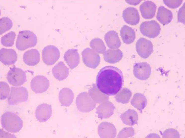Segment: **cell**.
I'll list each match as a JSON object with an SVG mask.
<instances>
[{
    "label": "cell",
    "instance_id": "obj_9",
    "mask_svg": "<svg viewBox=\"0 0 185 138\" xmlns=\"http://www.w3.org/2000/svg\"><path fill=\"white\" fill-rule=\"evenodd\" d=\"M42 54L43 62L48 65L54 64L60 56L58 49L53 45H49L45 47L42 50Z\"/></svg>",
    "mask_w": 185,
    "mask_h": 138
},
{
    "label": "cell",
    "instance_id": "obj_17",
    "mask_svg": "<svg viewBox=\"0 0 185 138\" xmlns=\"http://www.w3.org/2000/svg\"><path fill=\"white\" fill-rule=\"evenodd\" d=\"M156 7V4L152 1H147L144 2L139 7L142 17L146 19L152 18L155 15Z\"/></svg>",
    "mask_w": 185,
    "mask_h": 138
},
{
    "label": "cell",
    "instance_id": "obj_15",
    "mask_svg": "<svg viewBox=\"0 0 185 138\" xmlns=\"http://www.w3.org/2000/svg\"><path fill=\"white\" fill-rule=\"evenodd\" d=\"M0 59L4 65H8L15 63L17 60V54L12 49L2 48L0 51Z\"/></svg>",
    "mask_w": 185,
    "mask_h": 138
},
{
    "label": "cell",
    "instance_id": "obj_19",
    "mask_svg": "<svg viewBox=\"0 0 185 138\" xmlns=\"http://www.w3.org/2000/svg\"><path fill=\"white\" fill-rule=\"evenodd\" d=\"M114 109L113 105L111 102L106 101L98 106L96 109V113L99 118H106L113 114Z\"/></svg>",
    "mask_w": 185,
    "mask_h": 138
},
{
    "label": "cell",
    "instance_id": "obj_35",
    "mask_svg": "<svg viewBox=\"0 0 185 138\" xmlns=\"http://www.w3.org/2000/svg\"><path fill=\"white\" fill-rule=\"evenodd\" d=\"M162 138H179L180 135L178 132L173 128H169L166 129L163 133Z\"/></svg>",
    "mask_w": 185,
    "mask_h": 138
},
{
    "label": "cell",
    "instance_id": "obj_21",
    "mask_svg": "<svg viewBox=\"0 0 185 138\" xmlns=\"http://www.w3.org/2000/svg\"><path fill=\"white\" fill-rule=\"evenodd\" d=\"M52 72L57 79L61 81L68 76L69 69L63 62L60 61L52 68Z\"/></svg>",
    "mask_w": 185,
    "mask_h": 138
},
{
    "label": "cell",
    "instance_id": "obj_26",
    "mask_svg": "<svg viewBox=\"0 0 185 138\" xmlns=\"http://www.w3.org/2000/svg\"><path fill=\"white\" fill-rule=\"evenodd\" d=\"M120 117L124 123L130 126L137 124L138 120V115L137 112L130 109L121 114Z\"/></svg>",
    "mask_w": 185,
    "mask_h": 138
},
{
    "label": "cell",
    "instance_id": "obj_23",
    "mask_svg": "<svg viewBox=\"0 0 185 138\" xmlns=\"http://www.w3.org/2000/svg\"><path fill=\"white\" fill-rule=\"evenodd\" d=\"M173 18L172 12L164 6H159L156 16V19L161 24L164 25L170 23Z\"/></svg>",
    "mask_w": 185,
    "mask_h": 138
},
{
    "label": "cell",
    "instance_id": "obj_33",
    "mask_svg": "<svg viewBox=\"0 0 185 138\" xmlns=\"http://www.w3.org/2000/svg\"><path fill=\"white\" fill-rule=\"evenodd\" d=\"M12 26V22L8 17L1 18L0 20V35L10 30Z\"/></svg>",
    "mask_w": 185,
    "mask_h": 138
},
{
    "label": "cell",
    "instance_id": "obj_6",
    "mask_svg": "<svg viewBox=\"0 0 185 138\" xmlns=\"http://www.w3.org/2000/svg\"><path fill=\"white\" fill-rule=\"evenodd\" d=\"M6 78L10 84L16 86L22 85L27 80L25 72L21 68L14 67L10 69Z\"/></svg>",
    "mask_w": 185,
    "mask_h": 138
},
{
    "label": "cell",
    "instance_id": "obj_25",
    "mask_svg": "<svg viewBox=\"0 0 185 138\" xmlns=\"http://www.w3.org/2000/svg\"><path fill=\"white\" fill-rule=\"evenodd\" d=\"M104 60L111 64L116 63L122 58L123 53L119 49H108L103 54Z\"/></svg>",
    "mask_w": 185,
    "mask_h": 138
},
{
    "label": "cell",
    "instance_id": "obj_1",
    "mask_svg": "<svg viewBox=\"0 0 185 138\" xmlns=\"http://www.w3.org/2000/svg\"><path fill=\"white\" fill-rule=\"evenodd\" d=\"M123 82V76L121 70L116 67L106 66L98 72L96 77V86L103 93L113 95L120 90Z\"/></svg>",
    "mask_w": 185,
    "mask_h": 138
},
{
    "label": "cell",
    "instance_id": "obj_39",
    "mask_svg": "<svg viewBox=\"0 0 185 138\" xmlns=\"http://www.w3.org/2000/svg\"><path fill=\"white\" fill-rule=\"evenodd\" d=\"M141 0H126L129 4L136 5L139 4Z\"/></svg>",
    "mask_w": 185,
    "mask_h": 138
},
{
    "label": "cell",
    "instance_id": "obj_10",
    "mask_svg": "<svg viewBox=\"0 0 185 138\" xmlns=\"http://www.w3.org/2000/svg\"><path fill=\"white\" fill-rule=\"evenodd\" d=\"M136 50L140 57L144 59H146L153 52V45L150 41L144 38H141L136 42Z\"/></svg>",
    "mask_w": 185,
    "mask_h": 138
},
{
    "label": "cell",
    "instance_id": "obj_12",
    "mask_svg": "<svg viewBox=\"0 0 185 138\" xmlns=\"http://www.w3.org/2000/svg\"><path fill=\"white\" fill-rule=\"evenodd\" d=\"M151 72L150 65L146 62H141L135 64L134 66L133 72L135 77L141 80H145L149 77Z\"/></svg>",
    "mask_w": 185,
    "mask_h": 138
},
{
    "label": "cell",
    "instance_id": "obj_11",
    "mask_svg": "<svg viewBox=\"0 0 185 138\" xmlns=\"http://www.w3.org/2000/svg\"><path fill=\"white\" fill-rule=\"evenodd\" d=\"M32 90L36 93H43L46 91L49 86L48 79L45 76L39 75L34 77L30 82Z\"/></svg>",
    "mask_w": 185,
    "mask_h": 138
},
{
    "label": "cell",
    "instance_id": "obj_37",
    "mask_svg": "<svg viewBox=\"0 0 185 138\" xmlns=\"http://www.w3.org/2000/svg\"><path fill=\"white\" fill-rule=\"evenodd\" d=\"M165 5L171 8H178L182 4L183 0H163Z\"/></svg>",
    "mask_w": 185,
    "mask_h": 138
},
{
    "label": "cell",
    "instance_id": "obj_29",
    "mask_svg": "<svg viewBox=\"0 0 185 138\" xmlns=\"http://www.w3.org/2000/svg\"><path fill=\"white\" fill-rule=\"evenodd\" d=\"M89 94L95 102L100 103L108 101V96L100 91L95 85H93L89 91Z\"/></svg>",
    "mask_w": 185,
    "mask_h": 138
},
{
    "label": "cell",
    "instance_id": "obj_14",
    "mask_svg": "<svg viewBox=\"0 0 185 138\" xmlns=\"http://www.w3.org/2000/svg\"><path fill=\"white\" fill-rule=\"evenodd\" d=\"M122 17L126 23L131 25L137 24L140 20L138 10L133 7H129L125 9L123 13Z\"/></svg>",
    "mask_w": 185,
    "mask_h": 138
},
{
    "label": "cell",
    "instance_id": "obj_16",
    "mask_svg": "<svg viewBox=\"0 0 185 138\" xmlns=\"http://www.w3.org/2000/svg\"><path fill=\"white\" fill-rule=\"evenodd\" d=\"M98 133L101 138H114L116 134V131L114 126L108 122L101 123L98 127Z\"/></svg>",
    "mask_w": 185,
    "mask_h": 138
},
{
    "label": "cell",
    "instance_id": "obj_18",
    "mask_svg": "<svg viewBox=\"0 0 185 138\" xmlns=\"http://www.w3.org/2000/svg\"><path fill=\"white\" fill-rule=\"evenodd\" d=\"M63 58L69 67L71 69L75 68L80 62L79 54L76 49H70L65 53Z\"/></svg>",
    "mask_w": 185,
    "mask_h": 138
},
{
    "label": "cell",
    "instance_id": "obj_2",
    "mask_svg": "<svg viewBox=\"0 0 185 138\" xmlns=\"http://www.w3.org/2000/svg\"><path fill=\"white\" fill-rule=\"evenodd\" d=\"M1 123L2 127L8 132L17 133L23 127L22 120L18 115L10 112H6L1 116Z\"/></svg>",
    "mask_w": 185,
    "mask_h": 138
},
{
    "label": "cell",
    "instance_id": "obj_32",
    "mask_svg": "<svg viewBox=\"0 0 185 138\" xmlns=\"http://www.w3.org/2000/svg\"><path fill=\"white\" fill-rule=\"evenodd\" d=\"M16 34L15 32L11 31L2 36L0 39L1 44L6 47L12 46L14 44Z\"/></svg>",
    "mask_w": 185,
    "mask_h": 138
},
{
    "label": "cell",
    "instance_id": "obj_13",
    "mask_svg": "<svg viewBox=\"0 0 185 138\" xmlns=\"http://www.w3.org/2000/svg\"><path fill=\"white\" fill-rule=\"evenodd\" d=\"M52 110L50 105L46 103L42 104L38 106L35 111V116L38 121L44 122L51 117Z\"/></svg>",
    "mask_w": 185,
    "mask_h": 138
},
{
    "label": "cell",
    "instance_id": "obj_4",
    "mask_svg": "<svg viewBox=\"0 0 185 138\" xmlns=\"http://www.w3.org/2000/svg\"><path fill=\"white\" fill-rule=\"evenodd\" d=\"M77 108L83 113L90 112L94 109L96 103L89 94L86 92L80 93L77 96L76 100Z\"/></svg>",
    "mask_w": 185,
    "mask_h": 138
},
{
    "label": "cell",
    "instance_id": "obj_22",
    "mask_svg": "<svg viewBox=\"0 0 185 138\" xmlns=\"http://www.w3.org/2000/svg\"><path fill=\"white\" fill-rule=\"evenodd\" d=\"M40 54L38 50L33 49L26 51L23 55V60L27 65L30 66H34L39 62Z\"/></svg>",
    "mask_w": 185,
    "mask_h": 138
},
{
    "label": "cell",
    "instance_id": "obj_7",
    "mask_svg": "<svg viewBox=\"0 0 185 138\" xmlns=\"http://www.w3.org/2000/svg\"><path fill=\"white\" fill-rule=\"evenodd\" d=\"M140 29L143 35L149 38H153L159 34L161 29L158 23L155 20H151L142 22L140 25Z\"/></svg>",
    "mask_w": 185,
    "mask_h": 138
},
{
    "label": "cell",
    "instance_id": "obj_24",
    "mask_svg": "<svg viewBox=\"0 0 185 138\" xmlns=\"http://www.w3.org/2000/svg\"><path fill=\"white\" fill-rule=\"evenodd\" d=\"M74 97V94L72 91L69 88H65L60 91L58 98L62 105L68 107L72 103Z\"/></svg>",
    "mask_w": 185,
    "mask_h": 138
},
{
    "label": "cell",
    "instance_id": "obj_8",
    "mask_svg": "<svg viewBox=\"0 0 185 138\" xmlns=\"http://www.w3.org/2000/svg\"><path fill=\"white\" fill-rule=\"evenodd\" d=\"M83 62L87 67L93 69L99 65L100 57L98 54L92 49L87 48L82 51Z\"/></svg>",
    "mask_w": 185,
    "mask_h": 138
},
{
    "label": "cell",
    "instance_id": "obj_28",
    "mask_svg": "<svg viewBox=\"0 0 185 138\" xmlns=\"http://www.w3.org/2000/svg\"><path fill=\"white\" fill-rule=\"evenodd\" d=\"M131 103L134 107L142 113V110L147 105V101L144 95L138 93L134 94L131 101Z\"/></svg>",
    "mask_w": 185,
    "mask_h": 138
},
{
    "label": "cell",
    "instance_id": "obj_5",
    "mask_svg": "<svg viewBox=\"0 0 185 138\" xmlns=\"http://www.w3.org/2000/svg\"><path fill=\"white\" fill-rule=\"evenodd\" d=\"M28 98L27 89L23 87H12L10 95L8 98L9 105H13L26 101Z\"/></svg>",
    "mask_w": 185,
    "mask_h": 138
},
{
    "label": "cell",
    "instance_id": "obj_34",
    "mask_svg": "<svg viewBox=\"0 0 185 138\" xmlns=\"http://www.w3.org/2000/svg\"><path fill=\"white\" fill-rule=\"evenodd\" d=\"M0 89V99L2 100L7 99L9 96L10 91L8 85L5 82H1Z\"/></svg>",
    "mask_w": 185,
    "mask_h": 138
},
{
    "label": "cell",
    "instance_id": "obj_36",
    "mask_svg": "<svg viewBox=\"0 0 185 138\" xmlns=\"http://www.w3.org/2000/svg\"><path fill=\"white\" fill-rule=\"evenodd\" d=\"M135 134V131L132 127H127L122 129L119 133L118 138H127L133 136Z\"/></svg>",
    "mask_w": 185,
    "mask_h": 138
},
{
    "label": "cell",
    "instance_id": "obj_20",
    "mask_svg": "<svg viewBox=\"0 0 185 138\" xmlns=\"http://www.w3.org/2000/svg\"><path fill=\"white\" fill-rule=\"evenodd\" d=\"M104 39L107 46L110 48L116 49L121 45L118 34L115 31L111 30L107 32L105 35Z\"/></svg>",
    "mask_w": 185,
    "mask_h": 138
},
{
    "label": "cell",
    "instance_id": "obj_27",
    "mask_svg": "<svg viewBox=\"0 0 185 138\" xmlns=\"http://www.w3.org/2000/svg\"><path fill=\"white\" fill-rule=\"evenodd\" d=\"M120 33L123 41L126 44L132 43L136 38V33L134 30L126 25L122 27Z\"/></svg>",
    "mask_w": 185,
    "mask_h": 138
},
{
    "label": "cell",
    "instance_id": "obj_3",
    "mask_svg": "<svg viewBox=\"0 0 185 138\" xmlns=\"http://www.w3.org/2000/svg\"><path fill=\"white\" fill-rule=\"evenodd\" d=\"M37 42V37L34 33L29 30H23L18 34L15 46L18 50H24L34 47Z\"/></svg>",
    "mask_w": 185,
    "mask_h": 138
},
{
    "label": "cell",
    "instance_id": "obj_38",
    "mask_svg": "<svg viewBox=\"0 0 185 138\" xmlns=\"http://www.w3.org/2000/svg\"><path fill=\"white\" fill-rule=\"evenodd\" d=\"M185 3L182 7L179 9L178 13V21L181 23L185 25Z\"/></svg>",
    "mask_w": 185,
    "mask_h": 138
},
{
    "label": "cell",
    "instance_id": "obj_31",
    "mask_svg": "<svg viewBox=\"0 0 185 138\" xmlns=\"http://www.w3.org/2000/svg\"><path fill=\"white\" fill-rule=\"evenodd\" d=\"M132 95V92L130 90L124 88L118 93L115 96V98L118 102L126 104L129 102Z\"/></svg>",
    "mask_w": 185,
    "mask_h": 138
},
{
    "label": "cell",
    "instance_id": "obj_30",
    "mask_svg": "<svg viewBox=\"0 0 185 138\" xmlns=\"http://www.w3.org/2000/svg\"><path fill=\"white\" fill-rule=\"evenodd\" d=\"M90 46L92 49L98 53L103 54L106 49L103 41L98 38H95L92 39L90 42Z\"/></svg>",
    "mask_w": 185,
    "mask_h": 138
}]
</instances>
